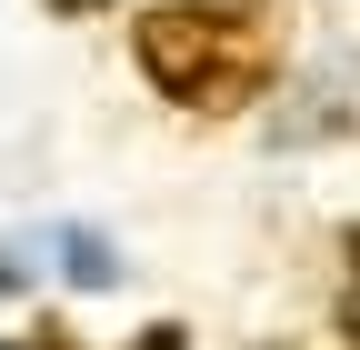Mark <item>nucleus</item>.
I'll return each instance as SVG.
<instances>
[{
  "instance_id": "obj_4",
  "label": "nucleus",
  "mask_w": 360,
  "mask_h": 350,
  "mask_svg": "<svg viewBox=\"0 0 360 350\" xmlns=\"http://www.w3.org/2000/svg\"><path fill=\"white\" fill-rule=\"evenodd\" d=\"M51 11H60V20H90V11H110V0H51Z\"/></svg>"
},
{
  "instance_id": "obj_3",
  "label": "nucleus",
  "mask_w": 360,
  "mask_h": 350,
  "mask_svg": "<svg viewBox=\"0 0 360 350\" xmlns=\"http://www.w3.org/2000/svg\"><path fill=\"white\" fill-rule=\"evenodd\" d=\"M130 350H191V340H180V330L160 320V330H141V340H130Z\"/></svg>"
},
{
  "instance_id": "obj_7",
  "label": "nucleus",
  "mask_w": 360,
  "mask_h": 350,
  "mask_svg": "<svg viewBox=\"0 0 360 350\" xmlns=\"http://www.w3.org/2000/svg\"><path fill=\"white\" fill-rule=\"evenodd\" d=\"M0 290H11V271H0Z\"/></svg>"
},
{
  "instance_id": "obj_6",
  "label": "nucleus",
  "mask_w": 360,
  "mask_h": 350,
  "mask_svg": "<svg viewBox=\"0 0 360 350\" xmlns=\"http://www.w3.org/2000/svg\"><path fill=\"white\" fill-rule=\"evenodd\" d=\"M350 271H360V231H350Z\"/></svg>"
},
{
  "instance_id": "obj_1",
  "label": "nucleus",
  "mask_w": 360,
  "mask_h": 350,
  "mask_svg": "<svg viewBox=\"0 0 360 350\" xmlns=\"http://www.w3.org/2000/svg\"><path fill=\"white\" fill-rule=\"evenodd\" d=\"M130 40H141L150 91L180 110H210V120L250 110L281 70V11L270 0H160V11H141Z\"/></svg>"
},
{
  "instance_id": "obj_5",
  "label": "nucleus",
  "mask_w": 360,
  "mask_h": 350,
  "mask_svg": "<svg viewBox=\"0 0 360 350\" xmlns=\"http://www.w3.org/2000/svg\"><path fill=\"white\" fill-rule=\"evenodd\" d=\"M11 350H60V330H51V340H11Z\"/></svg>"
},
{
  "instance_id": "obj_2",
  "label": "nucleus",
  "mask_w": 360,
  "mask_h": 350,
  "mask_svg": "<svg viewBox=\"0 0 360 350\" xmlns=\"http://www.w3.org/2000/svg\"><path fill=\"white\" fill-rule=\"evenodd\" d=\"M60 250H70V280H80V290H101V280H110V250L90 240V231H70Z\"/></svg>"
}]
</instances>
